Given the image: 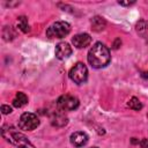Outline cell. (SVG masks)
I'll return each mask as SVG.
<instances>
[{"label":"cell","instance_id":"1","mask_svg":"<svg viewBox=\"0 0 148 148\" xmlns=\"http://www.w3.org/2000/svg\"><path fill=\"white\" fill-rule=\"evenodd\" d=\"M111 60L109 49L101 42H97L88 52V62L92 68H103L109 65Z\"/></svg>","mask_w":148,"mask_h":148},{"label":"cell","instance_id":"2","mask_svg":"<svg viewBox=\"0 0 148 148\" xmlns=\"http://www.w3.org/2000/svg\"><path fill=\"white\" fill-rule=\"evenodd\" d=\"M1 134L7 141L13 143L17 148H35L34 145L28 140V138L17 130H15L13 126H3L1 130Z\"/></svg>","mask_w":148,"mask_h":148},{"label":"cell","instance_id":"3","mask_svg":"<svg viewBox=\"0 0 148 148\" xmlns=\"http://www.w3.org/2000/svg\"><path fill=\"white\" fill-rule=\"evenodd\" d=\"M71 31V25L65 21H57L46 29V36L49 38H64Z\"/></svg>","mask_w":148,"mask_h":148},{"label":"cell","instance_id":"4","mask_svg":"<svg viewBox=\"0 0 148 148\" xmlns=\"http://www.w3.org/2000/svg\"><path fill=\"white\" fill-rule=\"evenodd\" d=\"M69 79L74 81L77 84H81L87 81L88 79V69L87 66L83 62H76L71 69H69Z\"/></svg>","mask_w":148,"mask_h":148},{"label":"cell","instance_id":"5","mask_svg":"<svg viewBox=\"0 0 148 148\" xmlns=\"http://www.w3.org/2000/svg\"><path fill=\"white\" fill-rule=\"evenodd\" d=\"M39 126V119L35 113L24 112L18 119V127L24 131H34Z\"/></svg>","mask_w":148,"mask_h":148},{"label":"cell","instance_id":"6","mask_svg":"<svg viewBox=\"0 0 148 148\" xmlns=\"http://www.w3.org/2000/svg\"><path fill=\"white\" fill-rule=\"evenodd\" d=\"M79 99L71 95H62L57 101V108L62 111H73L79 108Z\"/></svg>","mask_w":148,"mask_h":148},{"label":"cell","instance_id":"7","mask_svg":"<svg viewBox=\"0 0 148 148\" xmlns=\"http://www.w3.org/2000/svg\"><path fill=\"white\" fill-rule=\"evenodd\" d=\"M68 123V118L67 116L65 114V111L60 110L57 108L56 111L52 112V116H51V124L53 126H57V127H62L65 126L66 124Z\"/></svg>","mask_w":148,"mask_h":148},{"label":"cell","instance_id":"8","mask_svg":"<svg viewBox=\"0 0 148 148\" xmlns=\"http://www.w3.org/2000/svg\"><path fill=\"white\" fill-rule=\"evenodd\" d=\"M69 141H71V143H72L74 147L81 148V147H83V146L87 145V142H88V135H87L84 132L77 131V132H74V133L71 134Z\"/></svg>","mask_w":148,"mask_h":148},{"label":"cell","instance_id":"9","mask_svg":"<svg viewBox=\"0 0 148 148\" xmlns=\"http://www.w3.org/2000/svg\"><path fill=\"white\" fill-rule=\"evenodd\" d=\"M72 43L74 44L75 47L77 49H83L86 46H88L90 43H91V37L86 34V32H82V34H77L75 35L73 38H72Z\"/></svg>","mask_w":148,"mask_h":148},{"label":"cell","instance_id":"10","mask_svg":"<svg viewBox=\"0 0 148 148\" xmlns=\"http://www.w3.org/2000/svg\"><path fill=\"white\" fill-rule=\"evenodd\" d=\"M72 47L69 46V44L68 43H66V42H61V43H59L57 46H56V57L58 58V59H60V60H62V59H66V58H68L71 54H72Z\"/></svg>","mask_w":148,"mask_h":148},{"label":"cell","instance_id":"11","mask_svg":"<svg viewBox=\"0 0 148 148\" xmlns=\"http://www.w3.org/2000/svg\"><path fill=\"white\" fill-rule=\"evenodd\" d=\"M90 23H91V29L94 31H97V32L104 30V28L106 25V21L102 16H94L91 18Z\"/></svg>","mask_w":148,"mask_h":148},{"label":"cell","instance_id":"12","mask_svg":"<svg viewBox=\"0 0 148 148\" xmlns=\"http://www.w3.org/2000/svg\"><path fill=\"white\" fill-rule=\"evenodd\" d=\"M27 103H28V97H27V95H25L24 92H22V91H18V92L16 94L15 98L13 99V105H14L15 108H22V106H24Z\"/></svg>","mask_w":148,"mask_h":148},{"label":"cell","instance_id":"13","mask_svg":"<svg viewBox=\"0 0 148 148\" xmlns=\"http://www.w3.org/2000/svg\"><path fill=\"white\" fill-rule=\"evenodd\" d=\"M17 25H18L20 30L23 31V32H28V31L30 30L29 24H28V20H27L25 16H20V17H17Z\"/></svg>","mask_w":148,"mask_h":148},{"label":"cell","instance_id":"14","mask_svg":"<svg viewBox=\"0 0 148 148\" xmlns=\"http://www.w3.org/2000/svg\"><path fill=\"white\" fill-rule=\"evenodd\" d=\"M127 105H128L131 109L135 110V111H139V110L142 109V104H141V102L139 101V98H136V97H132V98L128 101Z\"/></svg>","mask_w":148,"mask_h":148},{"label":"cell","instance_id":"15","mask_svg":"<svg viewBox=\"0 0 148 148\" xmlns=\"http://www.w3.org/2000/svg\"><path fill=\"white\" fill-rule=\"evenodd\" d=\"M147 28H148V24H147V22L143 21V20H141V21L136 24V31H138L139 34H141V35H145V32L147 31Z\"/></svg>","mask_w":148,"mask_h":148},{"label":"cell","instance_id":"16","mask_svg":"<svg viewBox=\"0 0 148 148\" xmlns=\"http://www.w3.org/2000/svg\"><path fill=\"white\" fill-rule=\"evenodd\" d=\"M1 111H2L3 114H8V113L12 112V108H10L9 105H5V104H2V105H1Z\"/></svg>","mask_w":148,"mask_h":148},{"label":"cell","instance_id":"17","mask_svg":"<svg viewBox=\"0 0 148 148\" xmlns=\"http://www.w3.org/2000/svg\"><path fill=\"white\" fill-rule=\"evenodd\" d=\"M139 145L141 146V148H148V138L142 139L141 141H139Z\"/></svg>","mask_w":148,"mask_h":148},{"label":"cell","instance_id":"18","mask_svg":"<svg viewBox=\"0 0 148 148\" xmlns=\"http://www.w3.org/2000/svg\"><path fill=\"white\" fill-rule=\"evenodd\" d=\"M135 1H118V3L119 5H121V6H131V5H133Z\"/></svg>","mask_w":148,"mask_h":148},{"label":"cell","instance_id":"19","mask_svg":"<svg viewBox=\"0 0 148 148\" xmlns=\"http://www.w3.org/2000/svg\"><path fill=\"white\" fill-rule=\"evenodd\" d=\"M141 76H142L143 79H148V72H143V73L141 74Z\"/></svg>","mask_w":148,"mask_h":148},{"label":"cell","instance_id":"20","mask_svg":"<svg viewBox=\"0 0 148 148\" xmlns=\"http://www.w3.org/2000/svg\"><path fill=\"white\" fill-rule=\"evenodd\" d=\"M91 148H98V147H91Z\"/></svg>","mask_w":148,"mask_h":148}]
</instances>
